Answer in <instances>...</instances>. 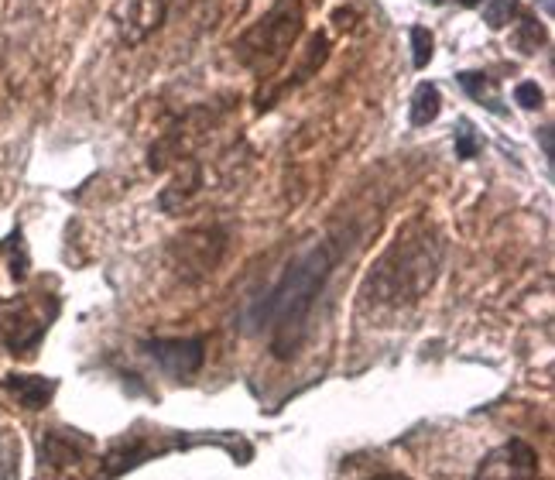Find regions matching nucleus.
Wrapping results in <instances>:
<instances>
[{
  "label": "nucleus",
  "instance_id": "nucleus-19",
  "mask_svg": "<svg viewBox=\"0 0 555 480\" xmlns=\"http://www.w3.org/2000/svg\"><path fill=\"white\" fill-rule=\"evenodd\" d=\"M477 151H480V141L473 138L470 124H463V131H456V155H460V158H477Z\"/></svg>",
  "mask_w": 555,
  "mask_h": 480
},
{
  "label": "nucleus",
  "instance_id": "nucleus-11",
  "mask_svg": "<svg viewBox=\"0 0 555 480\" xmlns=\"http://www.w3.org/2000/svg\"><path fill=\"white\" fill-rule=\"evenodd\" d=\"M0 384H4L7 395L18 398L21 408H31V412L45 408L55 398V391H59V381L42 378V374H7Z\"/></svg>",
  "mask_w": 555,
  "mask_h": 480
},
{
  "label": "nucleus",
  "instance_id": "nucleus-15",
  "mask_svg": "<svg viewBox=\"0 0 555 480\" xmlns=\"http://www.w3.org/2000/svg\"><path fill=\"white\" fill-rule=\"evenodd\" d=\"M514 42H518V48L525 55H535L538 48H542L545 42H549V35H545V24L535 21V18H521L518 24V35H514Z\"/></svg>",
  "mask_w": 555,
  "mask_h": 480
},
{
  "label": "nucleus",
  "instance_id": "nucleus-4",
  "mask_svg": "<svg viewBox=\"0 0 555 480\" xmlns=\"http://www.w3.org/2000/svg\"><path fill=\"white\" fill-rule=\"evenodd\" d=\"M62 302L52 292H21L0 299V347L11 357H31L52 330Z\"/></svg>",
  "mask_w": 555,
  "mask_h": 480
},
{
  "label": "nucleus",
  "instance_id": "nucleus-16",
  "mask_svg": "<svg viewBox=\"0 0 555 480\" xmlns=\"http://www.w3.org/2000/svg\"><path fill=\"white\" fill-rule=\"evenodd\" d=\"M432 45H436V42H432V31L422 28V24H415V28H412V62H415V69L429 66Z\"/></svg>",
  "mask_w": 555,
  "mask_h": 480
},
{
  "label": "nucleus",
  "instance_id": "nucleus-14",
  "mask_svg": "<svg viewBox=\"0 0 555 480\" xmlns=\"http://www.w3.org/2000/svg\"><path fill=\"white\" fill-rule=\"evenodd\" d=\"M463 83V90L473 96V100H480L487 110H494V114H504L501 107V96H497V83L494 76H487V72H460L456 76Z\"/></svg>",
  "mask_w": 555,
  "mask_h": 480
},
{
  "label": "nucleus",
  "instance_id": "nucleus-17",
  "mask_svg": "<svg viewBox=\"0 0 555 480\" xmlns=\"http://www.w3.org/2000/svg\"><path fill=\"white\" fill-rule=\"evenodd\" d=\"M514 14V0H490L487 4V24L494 31H501Z\"/></svg>",
  "mask_w": 555,
  "mask_h": 480
},
{
  "label": "nucleus",
  "instance_id": "nucleus-22",
  "mask_svg": "<svg viewBox=\"0 0 555 480\" xmlns=\"http://www.w3.org/2000/svg\"><path fill=\"white\" fill-rule=\"evenodd\" d=\"M460 4H463V7H480L484 0H460Z\"/></svg>",
  "mask_w": 555,
  "mask_h": 480
},
{
  "label": "nucleus",
  "instance_id": "nucleus-20",
  "mask_svg": "<svg viewBox=\"0 0 555 480\" xmlns=\"http://www.w3.org/2000/svg\"><path fill=\"white\" fill-rule=\"evenodd\" d=\"M542 144H545V158H552V127L542 131Z\"/></svg>",
  "mask_w": 555,
  "mask_h": 480
},
{
  "label": "nucleus",
  "instance_id": "nucleus-6",
  "mask_svg": "<svg viewBox=\"0 0 555 480\" xmlns=\"http://www.w3.org/2000/svg\"><path fill=\"white\" fill-rule=\"evenodd\" d=\"M144 354L172 378H192L206 364V336H155L144 343Z\"/></svg>",
  "mask_w": 555,
  "mask_h": 480
},
{
  "label": "nucleus",
  "instance_id": "nucleus-13",
  "mask_svg": "<svg viewBox=\"0 0 555 480\" xmlns=\"http://www.w3.org/2000/svg\"><path fill=\"white\" fill-rule=\"evenodd\" d=\"M442 114V93L436 83H418L412 93V127H429Z\"/></svg>",
  "mask_w": 555,
  "mask_h": 480
},
{
  "label": "nucleus",
  "instance_id": "nucleus-5",
  "mask_svg": "<svg viewBox=\"0 0 555 480\" xmlns=\"http://www.w3.org/2000/svg\"><path fill=\"white\" fill-rule=\"evenodd\" d=\"M230 234L223 227H196L185 230L168 244V261H172L175 275L182 282H203L220 268L223 254H227Z\"/></svg>",
  "mask_w": 555,
  "mask_h": 480
},
{
  "label": "nucleus",
  "instance_id": "nucleus-8",
  "mask_svg": "<svg viewBox=\"0 0 555 480\" xmlns=\"http://www.w3.org/2000/svg\"><path fill=\"white\" fill-rule=\"evenodd\" d=\"M93 439L79 429H45L38 439V456L48 470H72L93 453Z\"/></svg>",
  "mask_w": 555,
  "mask_h": 480
},
{
  "label": "nucleus",
  "instance_id": "nucleus-9",
  "mask_svg": "<svg viewBox=\"0 0 555 480\" xmlns=\"http://www.w3.org/2000/svg\"><path fill=\"white\" fill-rule=\"evenodd\" d=\"M168 0H124L117 7V35L127 48L141 45L165 21Z\"/></svg>",
  "mask_w": 555,
  "mask_h": 480
},
{
  "label": "nucleus",
  "instance_id": "nucleus-10",
  "mask_svg": "<svg viewBox=\"0 0 555 480\" xmlns=\"http://www.w3.org/2000/svg\"><path fill=\"white\" fill-rule=\"evenodd\" d=\"M326 59H329V38L326 35H312V42H309V48H305V59L299 62V69H295L288 79H281L275 90L257 96V110H271L288 90H295V86H302L309 76H316V72L323 69Z\"/></svg>",
  "mask_w": 555,
  "mask_h": 480
},
{
  "label": "nucleus",
  "instance_id": "nucleus-3",
  "mask_svg": "<svg viewBox=\"0 0 555 480\" xmlns=\"http://www.w3.org/2000/svg\"><path fill=\"white\" fill-rule=\"evenodd\" d=\"M305 28L302 0H275L271 11L261 21H254L244 35L233 42V55L244 69H251L257 79H271L285 66Z\"/></svg>",
  "mask_w": 555,
  "mask_h": 480
},
{
  "label": "nucleus",
  "instance_id": "nucleus-23",
  "mask_svg": "<svg viewBox=\"0 0 555 480\" xmlns=\"http://www.w3.org/2000/svg\"><path fill=\"white\" fill-rule=\"evenodd\" d=\"M429 4H442V0H429Z\"/></svg>",
  "mask_w": 555,
  "mask_h": 480
},
{
  "label": "nucleus",
  "instance_id": "nucleus-18",
  "mask_svg": "<svg viewBox=\"0 0 555 480\" xmlns=\"http://www.w3.org/2000/svg\"><path fill=\"white\" fill-rule=\"evenodd\" d=\"M514 100H518L525 110H535V107H542L545 93H542V86H538V83H518V90H514Z\"/></svg>",
  "mask_w": 555,
  "mask_h": 480
},
{
  "label": "nucleus",
  "instance_id": "nucleus-2",
  "mask_svg": "<svg viewBox=\"0 0 555 480\" xmlns=\"http://www.w3.org/2000/svg\"><path fill=\"white\" fill-rule=\"evenodd\" d=\"M446 234L429 213H418L398 234L364 278V302L381 312H408L436 288L446 264Z\"/></svg>",
  "mask_w": 555,
  "mask_h": 480
},
{
  "label": "nucleus",
  "instance_id": "nucleus-21",
  "mask_svg": "<svg viewBox=\"0 0 555 480\" xmlns=\"http://www.w3.org/2000/svg\"><path fill=\"white\" fill-rule=\"evenodd\" d=\"M370 480H412L408 474H377V477H370Z\"/></svg>",
  "mask_w": 555,
  "mask_h": 480
},
{
  "label": "nucleus",
  "instance_id": "nucleus-12",
  "mask_svg": "<svg viewBox=\"0 0 555 480\" xmlns=\"http://www.w3.org/2000/svg\"><path fill=\"white\" fill-rule=\"evenodd\" d=\"M199 189H203V165H199L196 158H182L175 182L162 192V210L165 213L182 210V206L189 203V199L196 196Z\"/></svg>",
  "mask_w": 555,
  "mask_h": 480
},
{
  "label": "nucleus",
  "instance_id": "nucleus-1",
  "mask_svg": "<svg viewBox=\"0 0 555 480\" xmlns=\"http://www.w3.org/2000/svg\"><path fill=\"white\" fill-rule=\"evenodd\" d=\"M343 258V240L329 237L302 251L281 271V278L247 309V330H268V347L278 360H292L312 330V312L326 292L336 264Z\"/></svg>",
  "mask_w": 555,
  "mask_h": 480
},
{
  "label": "nucleus",
  "instance_id": "nucleus-7",
  "mask_svg": "<svg viewBox=\"0 0 555 480\" xmlns=\"http://www.w3.org/2000/svg\"><path fill=\"white\" fill-rule=\"evenodd\" d=\"M473 480H542V463L525 439H508L480 460Z\"/></svg>",
  "mask_w": 555,
  "mask_h": 480
}]
</instances>
